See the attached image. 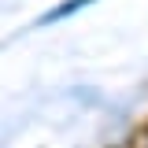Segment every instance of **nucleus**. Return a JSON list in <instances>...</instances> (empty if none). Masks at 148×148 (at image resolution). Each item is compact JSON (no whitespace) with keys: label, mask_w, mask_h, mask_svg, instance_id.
I'll return each mask as SVG.
<instances>
[{"label":"nucleus","mask_w":148,"mask_h":148,"mask_svg":"<svg viewBox=\"0 0 148 148\" xmlns=\"http://www.w3.org/2000/svg\"><path fill=\"white\" fill-rule=\"evenodd\" d=\"M82 4H89V0H67V4H63L59 11H48V15H45V18H63V15H67V11H78Z\"/></svg>","instance_id":"f257e3e1"}]
</instances>
